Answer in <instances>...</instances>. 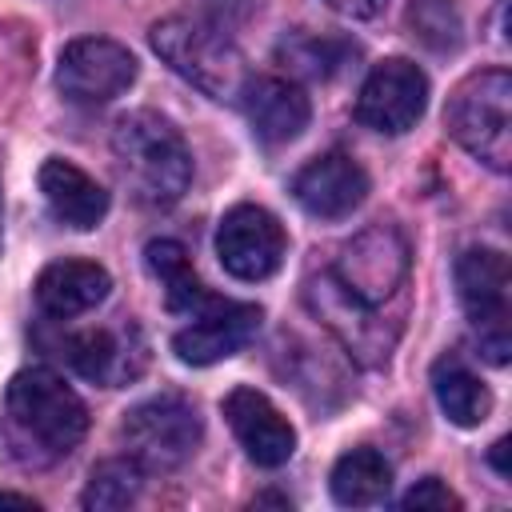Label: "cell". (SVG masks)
<instances>
[{"label":"cell","instance_id":"cell-14","mask_svg":"<svg viewBox=\"0 0 512 512\" xmlns=\"http://www.w3.org/2000/svg\"><path fill=\"white\" fill-rule=\"evenodd\" d=\"M292 196L308 216L344 220L368 196V172L348 152H324L292 176Z\"/></svg>","mask_w":512,"mask_h":512},{"label":"cell","instance_id":"cell-5","mask_svg":"<svg viewBox=\"0 0 512 512\" xmlns=\"http://www.w3.org/2000/svg\"><path fill=\"white\" fill-rule=\"evenodd\" d=\"M120 436L144 472H176L200 444V416L180 392H160L124 412Z\"/></svg>","mask_w":512,"mask_h":512},{"label":"cell","instance_id":"cell-12","mask_svg":"<svg viewBox=\"0 0 512 512\" xmlns=\"http://www.w3.org/2000/svg\"><path fill=\"white\" fill-rule=\"evenodd\" d=\"M260 320H264V312L256 304L208 300L204 308L192 312V324H184L172 336V352H176V360H184L192 368L220 364V360L236 356L260 332Z\"/></svg>","mask_w":512,"mask_h":512},{"label":"cell","instance_id":"cell-10","mask_svg":"<svg viewBox=\"0 0 512 512\" xmlns=\"http://www.w3.org/2000/svg\"><path fill=\"white\" fill-rule=\"evenodd\" d=\"M308 304L312 312L324 320V328L344 344V352L360 364H384L392 344H396V328H388L380 320V308L356 300L332 272L316 276L308 284Z\"/></svg>","mask_w":512,"mask_h":512},{"label":"cell","instance_id":"cell-7","mask_svg":"<svg viewBox=\"0 0 512 512\" xmlns=\"http://www.w3.org/2000/svg\"><path fill=\"white\" fill-rule=\"evenodd\" d=\"M356 300L380 308L408 276V244L392 224H372L352 236L328 268Z\"/></svg>","mask_w":512,"mask_h":512},{"label":"cell","instance_id":"cell-11","mask_svg":"<svg viewBox=\"0 0 512 512\" xmlns=\"http://www.w3.org/2000/svg\"><path fill=\"white\" fill-rule=\"evenodd\" d=\"M424 108H428V76L404 56L380 60L356 96V120L384 136L408 132L424 116Z\"/></svg>","mask_w":512,"mask_h":512},{"label":"cell","instance_id":"cell-6","mask_svg":"<svg viewBox=\"0 0 512 512\" xmlns=\"http://www.w3.org/2000/svg\"><path fill=\"white\" fill-rule=\"evenodd\" d=\"M456 292L476 328V348L488 364L504 368L512 352L508 336V256L496 248H468L456 260Z\"/></svg>","mask_w":512,"mask_h":512},{"label":"cell","instance_id":"cell-20","mask_svg":"<svg viewBox=\"0 0 512 512\" xmlns=\"http://www.w3.org/2000/svg\"><path fill=\"white\" fill-rule=\"evenodd\" d=\"M332 496L344 508H372L384 504L392 492V464L376 448H352L332 464Z\"/></svg>","mask_w":512,"mask_h":512},{"label":"cell","instance_id":"cell-15","mask_svg":"<svg viewBox=\"0 0 512 512\" xmlns=\"http://www.w3.org/2000/svg\"><path fill=\"white\" fill-rule=\"evenodd\" d=\"M224 420H228L232 436L240 440V448L248 452V460H256L260 468H280L292 460L296 432H292L288 416L264 392L232 388L224 396Z\"/></svg>","mask_w":512,"mask_h":512},{"label":"cell","instance_id":"cell-9","mask_svg":"<svg viewBox=\"0 0 512 512\" xmlns=\"http://www.w3.org/2000/svg\"><path fill=\"white\" fill-rule=\"evenodd\" d=\"M136 56L104 36L72 40L56 64V88L72 104H108L136 84Z\"/></svg>","mask_w":512,"mask_h":512},{"label":"cell","instance_id":"cell-22","mask_svg":"<svg viewBox=\"0 0 512 512\" xmlns=\"http://www.w3.org/2000/svg\"><path fill=\"white\" fill-rule=\"evenodd\" d=\"M276 56L288 72L304 76V80H332L348 68V60L356 56V44H348L344 36H320V32H288L276 44Z\"/></svg>","mask_w":512,"mask_h":512},{"label":"cell","instance_id":"cell-17","mask_svg":"<svg viewBox=\"0 0 512 512\" xmlns=\"http://www.w3.org/2000/svg\"><path fill=\"white\" fill-rule=\"evenodd\" d=\"M112 276L96 260H56L36 276V304L52 320H72L108 300Z\"/></svg>","mask_w":512,"mask_h":512},{"label":"cell","instance_id":"cell-13","mask_svg":"<svg viewBox=\"0 0 512 512\" xmlns=\"http://www.w3.org/2000/svg\"><path fill=\"white\" fill-rule=\"evenodd\" d=\"M64 360L100 388H124L148 368V340L136 324L88 328L64 340Z\"/></svg>","mask_w":512,"mask_h":512},{"label":"cell","instance_id":"cell-4","mask_svg":"<svg viewBox=\"0 0 512 512\" xmlns=\"http://www.w3.org/2000/svg\"><path fill=\"white\" fill-rule=\"evenodd\" d=\"M512 76L504 68H484L464 76L444 108L452 140L472 152L492 172H508L512 160Z\"/></svg>","mask_w":512,"mask_h":512},{"label":"cell","instance_id":"cell-2","mask_svg":"<svg viewBox=\"0 0 512 512\" xmlns=\"http://www.w3.org/2000/svg\"><path fill=\"white\" fill-rule=\"evenodd\" d=\"M112 156L128 192L148 208L176 204L192 184V156L184 136L160 112H124L112 128Z\"/></svg>","mask_w":512,"mask_h":512},{"label":"cell","instance_id":"cell-25","mask_svg":"<svg viewBox=\"0 0 512 512\" xmlns=\"http://www.w3.org/2000/svg\"><path fill=\"white\" fill-rule=\"evenodd\" d=\"M324 4L340 16H348V20H372V16H380V8L388 0H324Z\"/></svg>","mask_w":512,"mask_h":512},{"label":"cell","instance_id":"cell-3","mask_svg":"<svg viewBox=\"0 0 512 512\" xmlns=\"http://www.w3.org/2000/svg\"><path fill=\"white\" fill-rule=\"evenodd\" d=\"M152 48L176 76H184L188 84H196L212 100L240 104V92L252 80L244 52L208 20H192V16L156 20L152 24Z\"/></svg>","mask_w":512,"mask_h":512},{"label":"cell","instance_id":"cell-16","mask_svg":"<svg viewBox=\"0 0 512 512\" xmlns=\"http://www.w3.org/2000/svg\"><path fill=\"white\" fill-rule=\"evenodd\" d=\"M240 104H244V116H248L256 140H264V144H288L312 120V104H308L304 88L284 76H252L248 88L240 92Z\"/></svg>","mask_w":512,"mask_h":512},{"label":"cell","instance_id":"cell-8","mask_svg":"<svg viewBox=\"0 0 512 512\" xmlns=\"http://www.w3.org/2000/svg\"><path fill=\"white\" fill-rule=\"evenodd\" d=\"M288 252V236L284 224L260 208V204H236L224 212L220 228H216V256L224 264L228 276L236 280H268L280 272Z\"/></svg>","mask_w":512,"mask_h":512},{"label":"cell","instance_id":"cell-21","mask_svg":"<svg viewBox=\"0 0 512 512\" xmlns=\"http://www.w3.org/2000/svg\"><path fill=\"white\" fill-rule=\"evenodd\" d=\"M144 264H148V272L160 280L164 304H168L172 312H196V308H204V304L212 300V296L204 292V284H200L192 260H188V248H184L180 240H168V236L148 240Z\"/></svg>","mask_w":512,"mask_h":512},{"label":"cell","instance_id":"cell-24","mask_svg":"<svg viewBox=\"0 0 512 512\" xmlns=\"http://www.w3.org/2000/svg\"><path fill=\"white\" fill-rule=\"evenodd\" d=\"M400 508H460V496L448 492V484H440L436 476H424L400 496Z\"/></svg>","mask_w":512,"mask_h":512},{"label":"cell","instance_id":"cell-26","mask_svg":"<svg viewBox=\"0 0 512 512\" xmlns=\"http://www.w3.org/2000/svg\"><path fill=\"white\" fill-rule=\"evenodd\" d=\"M508 448H512V440H508V436H500V440L492 444V452H488V460H492V468H496L500 476H512V464H508Z\"/></svg>","mask_w":512,"mask_h":512},{"label":"cell","instance_id":"cell-27","mask_svg":"<svg viewBox=\"0 0 512 512\" xmlns=\"http://www.w3.org/2000/svg\"><path fill=\"white\" fill-rule=\"evenodd\" d=\"M0 504H16V508H36L32 496H20V492H0Z\"/></svg>","mask_w":512,"mask_h":512},{"label":"cell","instance_id":"cell-1","mask_svg":"<svg viewBox=\"0 0 512 512\" xmlns=\"http://www.w3.org/2000/svg\"><path fill=\"white\" fill-rule=\"evenodd\" d=\"M0 432L16 464L48 468L72 456V448L84 440L88 408L52 368H24L8 380Z\"/></svg>","mask_w":512,"mask_h":512},{"label":"cell","instance_id":"cell-23","mask_svg":"<svg viewBox=\"0 0 512 512\" xmlns=\"http://www.w3.org/2000/svg\"><path fill=\"white\" fill-rule=\"evenodd\" d=\"M140 480H144V468L128 456V460H100L84 484V496L80 504L84 508H96V512H116V508H128L136 496H140Z\"/></svg>","mask_w":512,"mask_h":512},{"label":"cell","instance_id":"cell-19","mask_svg":"<svg viewBox=\"0 0 512 512\" xmlns=\"http://www.w3.org/2000/svg\"><path fill=\"white\" fill-rule=\"evenodd\" d=\"M432 392L440 412L456 428H476L492 412V392L480 384V376L460 360V356H440L432 368Z\"/></svg>","mask_w":512,"mask_h":512},{"label":"cell","instance_id":"cell-18","mask_svg":"<svg viewBox=\"0 0 512 512\" xmlns=\"http://www.w3.org/2000/svg\"><path fill=\"white\" fill-rule=\"evenodd\" d=\"M40 192H44L52 216L76 232H88L108 216V192L72 160H60V156L44 160L40 164Z\"/></svg>","mask_w":512,"mask_h":512}]
</instances>
